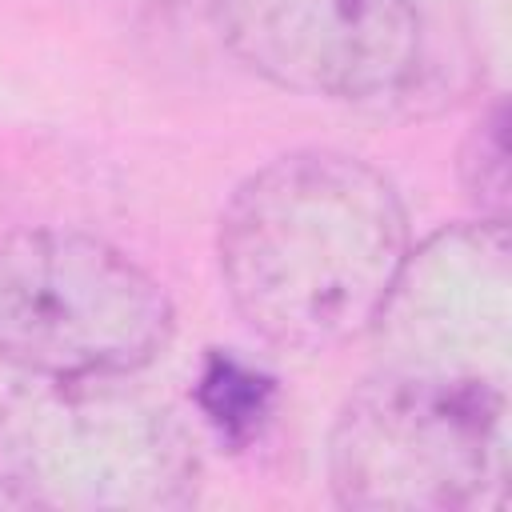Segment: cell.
Here are the masks:
<instances>
[{"label":"cell","mask_w":512,"mask_h":512,"mask_svg":"<svg viewBox=\"0 0 512 512\" xmlns=\"http://www.w3.org/2000/svg\"><path fill=\"white\" fill-rule=\"evenodd\" d=\"M0 508H20V492H16V480H12V464H8L4 436H0Z\"/></svg>","instance_id":"cell-9"},{"label":"cell","mask_w":512,"mask_h":512,"mask_svg":"<svg viewBox=\"0 0 512 512\" xmlns=\"http://www.w3.org/2000/svg\"><path fill=\"white\" fill-rule=\"evenodd\" d=\"M172 336L160 280L76 228L0 236V360L32 380H108L152 364Z\"/></svg>","instance_id":"cell-3"},{"label":"cell","mask_w":512,"mask_h":512,"mask_svg":"<svg viewBox=\"0 0 512 512\" xmlns=\"http://www.w3.org/2000/svg\"><path fill=\"white\" fill-rule=\"evenodd\" d=\"M208 12L240 64L316 100H396L428 60L416 0H208Z\"/></svg>","instance_id":"cell-5"},{"label":"cell","mask_w":512,"mask_h":512,"mask_svg":"<svg viewBox=\"0 0 512 512\" xmlns=\"http://www.w3.org/2000/svg\"><path fill=\"white\" fill-rule=\"evenodd\" d=\"M120 380H40L0 412L20 508L164 512L196 500L188 428Z\"/></svg>","instance_id":"cell-4"},{"label":"cell","mask_w":512,"mask_h":512,"mask_svg":"<svg viewBox=\"0 0 512 512\" xmlns=\"http://www.w3.org/2000/svg\"><path fill=\"white\" fill-rule=\"evenodd\" d=\"M328 488L356 512L500 508L508 488L504 376L380 368L332 420Z\"/></svg>","instance_id":"cell-2"},{"label":"cell","mask_w":512,"mask_h":512,"mask_svg":"<svg viewBox=\"0 0 512 512\" xmlns=\"http://www.w3.org/2000/svg\"><path fill=\"white\" fill-rule=\"evenodd\" d=\"M504 324L508 236L504 224L484 220L448 228L408 252L376 332L388 336L392 364L496 372L480 364V344H500Z\"/></svg>","instance_id":"cell-6"},{"label":"cell","mask_w":512,"mask_h":512,"mask_svg":"<svg viewBox=\"0 0 512 512\" xmlns=\"http://www.w3.org/2000/svg\"><path fill=\"white\" fill-rule=\"evenodd\" d=\"M200 412L228 444H248L272 416L276 380L256 364H244L228 352H212L200 376Z\"/></svg>","instance_id":"cell-7"},{"label":"cell","mask_w":512,"mask_h":512,"mask_svg":"<svg viewBox=\"0 0 512 512\" xmlns=\"http://www.w3.org/2000/svg\"><path fill=\"white\" fill-rule=\"evenodd\" d=\"M412 252L396 184L336 148H300L236 184L216 260L244 324L288 352H336L376 332Z\"/></svg>","instance_id":"cell-1"},{"label":"cell","mask_w":512,"mask_h":512,"mask_svg":"<svg viewBox=\"0 0 512 512\" xmlns=\"http://www.w3.org/2000/svg\"><path fill=\"white\" fill-rule=\"evenodd\" d=\"M504 104H492L468 132L460 148V184L484 220L504 224L508 212V144H504Z\"/></svg>","instance_id":"cell-8"}]
</instances>
